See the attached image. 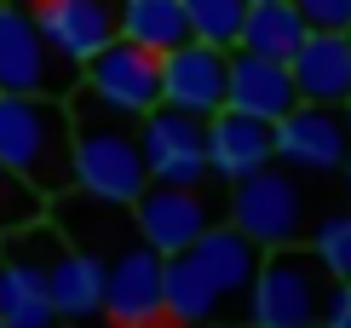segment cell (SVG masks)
I'll return each mask as SVG.
<instances>
[{
	"mask_svg": "<svg viewBox=\"0 0 351 328\" xmlns=\"http://www.w3.org/2000/svg\"><path fill=\"white\" fill-rule=\"evenodd\" d=\"M69 139H75L69 98L0 93V161H6L18 178H29L40 196H64V190H75Z\"/></svg>",
	"mask_w": 351,
	"mask_h": 328,
	"instance_id": "6da1fadb",
	"label": "cell"
},
{
	"mask_svg": "<svg viewBox=\"0 0 351 328\" xmlns=\"http://www.w3.org/2000/svg\"><path fill=\"white\" fill-rule=\"evenodd\" d=\"M328 271L317 265L311 248L288 242V248H265L254 265V282L242 294L237 323L242 328H317L323 323V300H328Z\"/></svg>",
	"mask_w": 351,
	"mask_h": 328,
	"instance_id": "7a4b0ae2",
	"label": "cell"
},
{
	"mask_svg": "<svg viewBox=\"0 0 351 328\" xmlns=\"http://www.w3.org/2000/svg\"><path fill=\"white\" fill-rule=\"evenodd\" d=\"M69 115H75V139H69L75 190L127 207L144 185H150L144 150H138V127L121 121V115H104V110H81V104H69Z\"/></svg>",
	"mask_w": 351,
	"mask_h": 328,
	"instance_id": "3957f363",
	"label": "cell"
},
{
	"mask_svg": "<svg viewBox=\"0 0 351 328\" xmlns=\"http://www.w3.org/2000/svg\"><path fill=\"white\" fill-rule=\"evenodd\" d=\"M69 104L121 115V121H138L144 110L162 104V58L115 35L110 47H98V52L81 64V86L69 93Z\"/></svg>",
	"mask_w": 351,
	"mask_h": 328,
	"instance_id": "277c9868",
	"label": "cell"
},
{
	"mask_svg": "<svg viewBox=\"0 0 351 328\" xmlns=\"http://www.w3.org/2000/svg\"><path fill=\"white\" fill-rule=\"evenodd\" d=\"M225 225H237L247 242L259 253L265 248H288L305 236V190H300V173L288 167H259L230 185V219Z\"/></svg>",
	"mask_w": 351,
	"mask_h": 328,
	"instance_id": "5b68a950",
	"label": "cell"
},
{
	"mask_svg": "<svg viewBox=\"0 0 351 328\" xmlns=\"http://www.w3.org/2000/svg\"><path fill=\"white\" fill-rule=\"evenodd\" d=\"M81 86V64L52 52L29 6H6L0 0V93H47L69 98Z\"/></svg>",
	"mask_w": 351,
	"mask_h": 328,
	"instance_id": "8992f818",
	"label": "cell"
},
{
	"mask_svg": "<svg viewBox=\"0 0 351 328\" xmlns=\"http://www.w3.org/2000/svg\"><path fill=\"white\" fill-rule=\"evenodd\" d=\"M98 317H110V328H162V253L144 248L138 231L127 242H115L104 253V305Z\"/></svg>",
	"mask_w": 351,
	"mask_h": 328,
	"instance_id": "52a82bcc",
	"label": "cell"
},
{
	"mask_svg": "<svg viewBox=\"0 0 351 328\" xmlns=\"http://www.w3.org/2000/svg\"><path fill=\"white\" fill-rule=\"evenodd\" d=\"M271 156L288 173H340V161L351 156V127L340 115V104H294L288 115L271 121Z\"/></svg>",
	"mask_w": 351,
	"mask_h": 328,
	"instance_id": "ba28073f",
	"label": "cell"
},
{
	"mask_svg": "<svg viewBox=\"0 0 351 328\" xmlns=\"http://www.w3.org/2000/svg\"><path fill=\"white\" fill-rule=\"evenodd\" d=\"M138 150H144V173L156 185H184L202 190L208 185V150H202V115H184L173 104H156V110L138 115Z\"/></svg>",
	"mask_w": 351,
	"mask_h": 328,
	"instance_id": "9c48e42d",
	"label": "cell"
},
{
	"mask_svg": "<svg viewBox=\"0 0 351 328\" xmlns=\"http://www.w3.org/2000/svg\"><path fill=\"white\" fill-rule=\"evenodd\" d=\"M40 248H47V219L0 236V323L6 328H58V311L47 300V271H40Z\"/></svg>",
	"mask_w": 351,
	"mask_h": 328,
	"instance_id": "30bf717a",
	"label": "cell"
},
{
	"mask_svg": "<svg viewBox=\"0 0 351 328\" xmlns=\"http://www.w3.org/2000/svg\"><path fill=\"white\" fill-rule=\"evenodd\" d=\"M127 225L138 231L144 248H156L162 259H173V253H184L190 242H196L202 231L213 225V202L202 196V190H184V185H144L133 202H127Z\"/></svg>",
	"mask_w": 351,
	"mask_h": 328,
	"instance_id": "8fae6325",
	"label": "cell"
},
{
	"mask_svg": "<svg viewBox=\"0 0 351 328\" xmlns=\"http://www.w3.org/2000/svg\"><path fill=\"white\" fill-rule=\"evenodd\" d=\"M40 271H47V300L58 323H93L104 305V259L75 242H64V231L47 213V248H40Z\"/></svg>",
	"mask_w": 351,
	"mask_h": 328,
	"instance_id": "7c38bea8",
	"label": "cell"
},
{
	"mask_svg": "<svg viewBox=\"0 0 351 328\" xmlns=\"http://www.w3.org/2000/svg\"><path fill=\"white\" fill-rule=\"evenodd\" d=\"M162 104L202 121L225 110V52L208 40H179L173 52H162Z\"/></svg>",
	"mask_w": 351,
	"mask_h": 328,
	"instance_id": "4fadbf2b",
	"label": "cell"
},
{
	"mask_svg": "<svg viewBox=\"0 0 351 328\" xmlns=\"http://www.w3.org/2000/svg\"><path fill=\"white\" fill-rule=\"evenodd\" d=\"M294 104H300V93H294L288 64H276V58H254V52H242V47L225 52V110L254 115V121H276V115H288Z\"/></svg>",
	"mask_w": 351,
	"mask_h": 328,
	"instance_id": "5bb4252c",
	"label": "cell"
},
{
	"mask_svg": "<svg viewBox=\"0 0 351 328\" xmlns=\"http://www.w3.org/2000/svg\"><path fill=\"white\" fill-rule=\"evenodd\" d=\"M202 150H208V173L237 185V178L271 167V121H254V115H237V110H213L202 121Z\"/></svg>",
	"mask_w": 351,
	"mask_h": 328,
	"instance_id": "9a60e30c",
	"label": "cell"
},
{
	"mask_svg": "<svg viewBox=\"0 0 351 328\" xmlns=\"http://www.w3.org/2000/svg\"><path fill=\"white\" fill-rule=\"evenodd\" d=\"M29 12L52 40V52L69 64H86L98 47L115 40V0H35Z\"/></svg>",
	"mask_w": 351,
	"mask_h": 328,
	"instance_id": "2e32d148",
	"label": "cell"
},
{
	"mask_svg": "<svg viewBox=\"0 0 351 328\" xmlns=\"http://www.w3.org/2000/svg\"><path fill=\"white\" fill-rule=\"evenodd\" d=\"M294 93L305 104H346L351 93V35L346 29H305V40L288 58Z\"/></svg>",
	"mask_w": 351,
	"mask_h": 328,
	"instance_id": "e0dca14e",
	"label": "cell"
},
{
	"mask_svg": "<svg viewBox=\"0 0 351 328\" xmlns=\"http://www.w3.org/2000/svg\"><path fill=\"white\" fill-rule=\"evenodd\" d=\"M190 259L202 265V271H208V282L219 294H225V305H230V317H237L242 311V294H247V282H254V265H259V248L247 242V236L237 231V225H213L196 236V242L184 248Z\"/></svg>",
	"mask_w": 351,
	"mask_h": 328,
	"instance_id": "ac0fdd59",
	"label": "cell"
},
{
	"mask_svg": "<svg viewBox=\"0 0 351 328\" xmlns=\"http://www.w3.org/2000/svg\"><path fill=\"white\" fill-rule=\"evenodd\" d=\"M162 311H167V323H179V328H213V323H230L225 294L208 282V271H202L190 253H173V259H162Z\"/></svg>",
	"mask_w": 351,
	"mask_h": 328,
	"instance_id": "d6986e66",
	"label": "cell"
},
{
	"mask_svg": "<svg viewBox=\"0 0 351 328\" xmlns=\"http://www.w3.org/2000/svg\"><path fill=\"white\" fill-rule=\"evenodd\" d=\"M115 35L162 58L179 40H190V23L179 0H115Z\"/></svg>",
	"mask_w": 351,
	"mask_h": 328,
	"instance_id": "ffe728a7",
	"label": "cell"
},
{
	"mask_svg": "<svg viewBox=\"0 0 351 328\" xmlns=\"http://www.w3.org/2000/svg\"><path fill=\"white\" fill-rule=\"evenodd\" d=\"M300 40H305V18H300V12L288 6V0H259V6H247L237 47L254 52V58H276V64H288Z\"/></svg>",
	"mask_w": 351,
	"mask_h": 328,
	"instance_id": "44dd1931",
	"label": "cell"
},
{
	"mask_svg": "<svg viewBox=\"0 0 351 328\" xmlns=\"http://www.w3.org/2000/svg\"><path fill=\"white\" fill-rule=\"evenodd\" d=\"M179 6H184V23H190V40H208L219 52L237 47L247 0H179Z\"/></svg>",
	"mask_w": 351,
	"mask_h": 328,
	"instance_id": "7402d4cb",
	"label": "cell"
},
{
	"mask_svg": "<svg viewBox=\"0 0 351 328\" xmlns=\"http://www.w3.org/2000/svg\"><path fill=\"white\" fill-rule=\"evenodd\" d=\"M47 207H52V196H40L29 178H18L6 161H0V236L35 225V219H47Z\"/></svg>",
	"mask_w": 351,
	"mask_h": 328,
	"instance_id": "603a6c76",
	"label": "cell"
},
{
	"mask_svg": "<svg viewBox=\"0 0 351 328\" xmlns=\"http://www.w3.org/2000/svg\"><path fill=\"white\" fill-rule=\"evenodd\" d=\"M311 253H317V265H323L334 282H351V207H346V213L317 219V231H311Z\"/></svg>",
	"mask_w": 351,
	"mask_h": 328,
	"instance_id": "cb8c5ba5",
	"label": "cell"
},
{
	"mask_svg": "<svg viewBox=\"0 0 351 328\" xmlns=\"http://www.w3.org/2000/svg\"><path fill=\"white\" fill-rule=\"evenodd\" d=\"M305 29H351V0H288Z\"/></svg>",
	"mask_w": 351,
	"mask_h": 328,
	"instance_id": "d4e9b609",
	"label": "cell"
},
{
	"mask_svg": "<svg viewBox=\"0 0 351 328\" xmlns=\"http://www.w3.org/2000/svg\"><path fill=\"white\" fill-rule=\"evenodd\" d=\"M317 328H351V282H328L323 323H317Z\"/></svg>",
	"mask_w": 351,
	"mask_h": 328,
	"instance_id": "484cf974",
	"label": "cell"
},
{
	"mask_svg": "<svg viewBox=\"0 0 351 328\" xmlns=\"http://www.w3.org/2000/svg\"><path fill=\"white\" fill-rule=\"evenodd\" d=\"M340 178H346V196H351V156L340 161Z\"/></svg>",
	"mask_w": 351,
	"mask_h": 328,
	"instance_id": "4316f807",
	"label": "cell"
},
{
	"mask_svg": "<svg viewBox=\"0 0 351 328\" xmlns=\"http://www.w3.org/2000/svg\"><path fill=\"white\" fill-rule=\"evenodd\" d=\"M340 115H346V127H351V93H346V104H340Z\"/></svg>",
	"mask_w": 351,
	"mask_h": 328,
	"instance_id": "83f0119b",
	"label": "cell"
},
{
	"mask_svg": "<svg viewBox=\"0 0 351 328\" xmlns=\"http://www.w3.org/2000/svg\"><path fill=\"white\" fill-rule=\"evenodd\" d=\"M6 6H35V0H6Z\"/></svg>",
	"mask_w": 351,
	"mask_h": 328,
	"instance_id": "f1b7e54d",
	"label": "cell"
},
{
	"mask_svg": "<svg viewBox=\"0 0 351 328\" xmlns=\"http://www.w3.org/2000/svg\"><path fill=\"white\" fill-rule=\"evenodd\" d=\"M247 6H259V0H247Z\"/></svg>",
	"mask_w": 351,
	"mask_h": 328,
	"instance_id": "f546056e",
	"label": "cell"
},
{
	"mask_svg": "<svg viewBox=\"0 0 351 328\" xmlns=\"http://www.w3.org/2000/svg\"><path fill=\"white\" fill-rule=\"evenodd\" d=\"M346 35H351V29H346Z\"/></svg>",
	"mask_w": 351,
	"mask_h": 328,
	"instance_id": "4dcf8cb0",
	"label": "cell"
},
{
	"mask_svg": "<svg viewBox=\"0 0 351 328\" xmlns=\"http://www.w3.org/2000/svg\"><path fill=\"white\" fill-rule=\"evenodd\" d=\"M0 328H6V323H0Z\"/></svg>",
	"mask_w": 351,
	"mask_h": 328,
	"instance_id": "1f68e13d",
	"label": "cell"
}]
</instances>
